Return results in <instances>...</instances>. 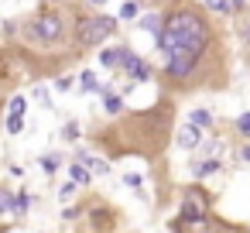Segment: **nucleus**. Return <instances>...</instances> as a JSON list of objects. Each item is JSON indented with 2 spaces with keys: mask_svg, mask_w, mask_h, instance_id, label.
<instances>
[{
  "mask_svg": "<svg viewBox=\"0 0 250 233\" xmlns=\"http://www.w3.org/2000/svg\"><path fill=\"white\" fill-rule=\"evenodd\" d=\"M206 216H209V195L199 185L185 189V195H182V216L178 219H206Z\"/></svg>",
  "mask_w": 250,
  "mask_h": 233,
  "instance_id": "nucleus-4",
  "label": "nucleus"
},
{
  "mask_svg": "<svg viewBox=\"0 0 250 233\" xmlns=\"http://www.w3.org/2000/svg\"><path fill=\"white\" fill-rule=\"evenodd\" d=\"M79 216H83V209H79V206H76V209H65V212H62V219H79Z\"/></svg>",
  "mask_w": 250,
  "mask_h": 233,
  "instance_id": "nucleus-24",
  "label": "nucleus"
},
{
  "mask_svg": "<svg viewBox=\"0 0 250 233\" xmlns=\"http://www.w3.org/2000/svg\"><path fill=\"white\" fill-rule=\"evenodd\" d=\"M124 182H127V185H130V189H137V185H141V182H144V178H141V175H127V178H124Z\"/></svg>",
  "mask_w": 250,
  "mask_h": 233,
  "instance_id": "nucleus-25",
  "label": "nucleus"
},
{
  "mask_svg": "<svg viewBox=\"0 0 250 233\" xmlns=\"http://www.w3.org/2000/svg\"><path fill=\"white\" fill-rule=\"evenodd\" d=\"M124 69H127V76H130L134 83H147V79H151V65H147L144 59H137L134 52H130V59L124 62Z\"/></svg>",
  "mask_w": 250,
  "mask_h": 233,
  "instance_id": "nucleus-5",
  "label": "nucleus"
},
{
  "mask_svg": "<svg viewBox=\"0 0 250 233\" xmlns=\"http://www.w3.org/2000/svg\"><path fill=\"white\" fill-rule=\"evenodd\" d=\"M120 18H124V21H134V18H137V4H134V0H127V4L120 7Z\"/></svg>",
  "mask_w": 250,
  "mask_h": 233,
  "instance_id": "nucleus-20",
  "label": "nucleus"
},
{
  "mask_svg": "<svg viewBox=\"0 0 250 233\" xmlns=\"http://www.w3.org/2000/svg\"><path fill=\"white\" fill-rule=\"evenodd\" d=\"M11 202H14V195H11L7 189H0V216H4V212H11Z\"/></svg>",
  "mask_w": 250,
  "mask_h": 233,
  "instance_id": "nucleus-21",
  "label": "nucleus"
},
{
  "mask_svg": "<svg viewBox=\"0 0 250 233\" xmlns=\"http://www.w3.org/2000/svg\"><path fill=\"white\" fill-rule=\"evenodd\" d=\"M202 4H206V0H202Z\"/></svg>",
  "mask_w": 250,
  "mask_h": 233,
  "instance_id": "nucleus-30",
  "label": "nucleus"
},
{
  "mask_svg": "<svg viewBox=\"0 0 250 233\" xmlns=\"http://www.w3.org/2000/svg\"><path fill=\"white\" fill-rule=\"evenodd\" d=\"M100 96H103V110H106V113H113V117H117V113L124 110V100H120L117 93H110L106 86H103V93H100Z\"/></svg>",
  "mask_w": 250,
  "mask_h": 233,
  "instance_id": "nucleus-10",
  "label": "nucleus"
},
{
  "mask_svg": "<svg viewBox=\"0 0 250 233\" xmlns=\"http://www.w3.org/2000/svg\"><path fill=\"white\" fill-rule=\"evenodd\" d=\"M219 168H223L219 158H206V161H195V165H192V175H195V178H209V175H216Z\"/></svg>",
  "mask_w": 250,
  "mask_h": 233,
  "instance_id": "nucleus-8",
  "label": "nucleus"
},
{
  "mask_svg": "<svg viewBox=\"0 0 250 233\" xmlns=\"http://www.w3.org/2000/svg\"><path fill=\"white\" fill-rule=\"evenodd\" d=\"M141 28H144V31H151V35L158 38V35L165 31V21H161L158 14H144V18H141Z\"/></svg>",
  "mask_w": 250,
  "mask_h": 233,
  "instance_id": "nucleus-11",
  "label": "nucleus"
},
{
  "mask_svg": "<svg viewBox=\"0 0 250 233\" xmlns=\"http://www.w3.org/2000/svg\"><path fill=\"white\" fill-rule=\"evenodd\" d=\"M236 130L250 141V113H240V120H236Z\"/></svg>",
  "mask_w": 250,
  "mask_h": 233,
  "instance_id": "nucleus-22",
  "label": "nucleus"
},
{
  "mask_svg": "<svg viewBox=\"0 0 250 233\" xmlns=\"http://www.w3.org/2000/svg\"><path fill=\"white\" fill-rule=\"evenodd\" d=\"M188 124H192V127H199V130H206V127H212V113L199 106V110H192V117H188Z\"/></svg>",
  "mask_w": 250,
  "mask_h": 233,
  "instance_id": "nucleus-12",
  "label": "nucleus"
},
{
  "mask_svg": "<svg viewBox=\"0 0 250 233\" xmlns=\"http://www.w3.org/2000/svg\"><path fill=\"white\" fill-rule=\"evenodd\" d=\"M93 4H106V0H93Z\"/></svg>",
  "mask_w": 250,
  "mask_h": 233,
  "instance_id": "nucleus-28",
  "label": "nucleus"
},
{
  "mask_svg": "<svg viewBox=\"0 0 250 233\" xmlns=\"http://www.w3.org/2000/svg\"><path fill=\"white\" fill-rule=\"evenodd\" d=\"M76 137H79V124H76V120H69V124L62 127V141H76Z\"/></svg>",
  "mask_w": 250,
  "mask_h": 233,
  "instance_id": "nucleus-19",
  "label": "nucleus"
},
{
  "mask_svg": "<svg viewBox=\"0 0 250 233\" xmlns=\"http://www.w3.org/2000/svg\"><path fill=\"white\" fill-rule=\"evenodd\" d=\"M79 86H83L86 93H103V86L96 83V76H93V72H83V76H79Z\"/></svg>",
  "mask_w": 250,
  "mask_h": 233,
  "instance_id": "nucleus-14",
  "label": "nucleus"
},
{
  "mask_svg": "<svg viewBox=\"0 0 250 233\" xmlns=\"http://www.w3.org/2000/svg\"><path fill=\"white\" fill-rule=\"evenodd\" d=\"M69 178L76 182V185H89V178H93V171L83 165V161H72L69 165Z\"/></svg>",
  "mask_w": 250,
  "mask_h": 233,
  "instance_id": "nucleus-9",
  "label": "nucleus"
},
{
  "mask_svg": "<svg viewBox=\"0 0 250 233\" xmlns=\"http://www.w3.org/2000/svg\"><path fill=\"white\" fill-rule=\"evenodd\" d=\"M21 130H24V117H21V113H11V117H7V134L18 137Z\"/></svg>",
  "mask_w": 250,
  "mask_h": 233,
  "instance_id": "nucleus-15",
  "label": "nucleus"
},
{
  "mask_svg": "<svg viewBox=\"0 0 250 233\" xmlns=\"http://www.w3.org/2000/svg\"><path fill=\"white\" fill-rule=\"evenodd\" d=\"M35 96H38L42 103H48V89H45V86H38V89H35Z\"/></svg>",
  "mask_w": 250,
  "mask_h": 233,
  "instance_id": "nucleus-26",
  "label": "nucleus"
},
{
  "mask_svg": "<svg viewBox=\"0 0 250 233\" xmlns=\"http://www.w3.org/2000/svg\"><path fill=\"white\" fill-rule=\"evenodd\" d=\"M59 161H62L59 154H45V158H42V171H45V175H52V171L59 168Z\"/></svg>",
  "mask_w": 250,
  "mask_h": 233,
  "instance_id": "nucleus-17",
  "label": "nucleus"
},
{
  "mask_svg": "<svg viewBox=\"0 0 250 233\" xmlns=\"http://www.w3.org/2000/svg\"><path fill=\"white\" fill-rule=\"evenodd\" d=\"M236 4H243V0H233V7H236Z\"/></svg>",
  "mask_w": 250,
  "mask_h": 233,
  "instance_id": "nucleus-29",
  "label": "nucleus"
},
{
  "mask_svg": "<svg viewBox=\"0 0 250 233\" xmlns=\"http://www.w3.org/2000/svg\"><path fill=\"white\" fill-rule=\"evenodd\" d=\"M28 206H31V195H28V192H18L14 202H11V216H24Z\"/></svg>",
  "mask_w": 250,
  "mask_h": 233,
  "instance_id": "nucleus-13",
  "label": "nucleus"
},
{
  "mask_svg": "<svg viewBox=\"0 0 250 233\" xmlns=\"http://www.w3.org/2000/svg\"><path fill=\"white\" fill-rule=\"evenodd\" d=\"M11 113H21V117H24V113H28V100H24V96H14L11 106H7V117H11Z\"/></svg>",
  "mask_w": 250,
  "mask_h": 233,
  "instance_id": "nucleus-16",
  "label": "nucleus"
},
{
  "mask_svg": "<svg viewBox=\"0 0 250 233\" xmlns=\"http://www.w3.org/2000/svg\"><path fill=\"white\" fill-rule=\"evenodd\" d=\"M154 42H158V52L165 59L175 55V52H188V55L202 59L209 42H212V35H209V21L202 14H195L192 7H182L165 21V31Z\"/></svg>",
  "mask_w": 250,
  "mask_h": 233,
  "instance_id": "nucleus-1",
  "label": "nucleus"
},
{
  "mask_svg": "<svg viewBox=\"0 0 250 233\" xmlns=\"http://www.w3.org/2000/svg\"><path fill=\"white\" fill-rule=\"evenodd\" d=\"M113 28H117L113 18H83V21L76 24V42H79L83 48L103 45V42L113 35Z\"/></svg>",
  "mask_w": 250,
  "mask_h": 233,
  "instance_id": "nucleus-2",
  "label": "nucleus"
},
{
  "mask_svg": "<svg viewBox=\"0 0 250 233\" xmlns=\"http://www.w3.org/2000/svg\"><path fill=\"white\" fill-rule=\"evenodd\" d=\"M59 195H62V199H72V195H76V182H69V185H62V189H59Z\"/></svg>",
  "mask_w": 250,
  "mask_h": 233,
  "instance_id": "nucleus-23",
  "label": "nucleus"
},
{
  "mask_svg": "<svg viewBox=\"0 0 250 233\" xmlns=\"http://www.w3.org/2000/svg\"><path fill=\"white\" fill-rule=\"evenodd\" d=\"M130 59V48H103L100 52V62L106 69H124V62Z\"/></svg>",
  "mask_w": 250,
  "mask_h": 233,
  "instance_id": "nucleus-6",
  "label": "nucleus"
},
{
  "mask_svg": "<svg viewBox=\"0 0 250 233\" xmlns=\"http://www.w3.org/2000/svg\"><path fill=\"white\" fill-rule=\"evenodd\" d=\"M240 161H250V148H243V151H240Z\"/></svg>",
  "mask_w": 250,
  "mask_h": 233,
  "instance_id": "nucleus-27",
  "label": "nucleus"
},
{
  "mask_svg": "<svg viewBox=\"0 0 250 233\" xmlns=\"http://www.w3.org/2000/svg\"><path fill=\"white\" fill-rule=\"evenodd\" d=\"M206 4H209L212 11H219V14H229V11H233V0H206Z\"/></svg>",
  "mask_w": 250,
  "mask_h": 233,
  "instance_id": "nucleus-18",
  "label": "nucleus"
},
{
  "mask_svg": "<svg viewBox=\"0 0 250 233\" xmlns=\"http://www.w3.org/2000/svg\"><path fill=\"white\" fill-rule=\"evenodd\" d=\"M199 144H202V130H199V127H192V124H185V127L178 130V148L192 151V148H199Z\"/></svg>",
  "mask_w": 250,
  "mask_h": 233,
  "instance_id": "nucleus-7",
  "label": "nucleus"
},
{
  "mask_svg": "<svg viewBox=\"0 0 250 233\" xmlns=\"http://www.w3.org/2000/svg\"><path fill=\"white\" fill-rule=\"evenodd\" d=\"M31 38L35 42H42V45H48V42H59L62 35H65V24H62V18L59 14H42V18H35L31 21Z\"/></svg>",
  "mask_w": 250,
  "mask_h": 233,
  "instance_id": "nucleus-3",
  "label": "nucleus"
}]
</instances>
